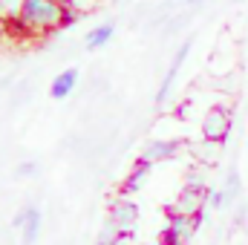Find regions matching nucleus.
<instances>
[{
    "mask_svg": "<svg viewBox=\"0 0 248 245\" xmlns=\"http://www.w3.org/2000/svg\"><path fill=\"white\" fill-rule=\"evenodd\" d=\"M26 0H0V23H12L20 17Z\"/></svg>",
    "mask_w": 248,
    "mask_h": 245,
    "instance_id": "nucleus-13",
    "label": "nucleus"
},
{
    "mask_svg": "<svg viewBox=\"0 0 248 245\" xmlns=\"http://www.w3.org/2000/svg\"><path fill=\"white\" fill-rule=\"evenodd\" d=\"M124 237L116 231V225L110 222V219H104V225H101V234L95 237V245H119Z\"/></svg>",
    "mask_w": 248,
    "mask_h": 245,
    "instance_id": "nucleus-14",
    "label": "nucleus"
},
{
    "mask_svg": "<svg viewBox=\"0 0 248 245\" xmlns=\"http://www.w3.org/2000/svg\"><path fill=\"white\" fill-rule=\"evenodd\" d=\"M185 184L187 187H196V190H205V193L211 190V184L205 182V173H202V170H190L187 179H185Z\"/></svg>",
    "mask_w": 248,
    "mask_h": 245,
    "instance_id": "nucleus-16",
    "label": "nucleus"
},
{
    "mask_svg": "<svg viewBox=\"0 0 248 245\" xmlns=\"http://www.w3.org/2000/svg\"><path fill=\"white\" fill-rule=\"evenodd\" d=\"M113 38H116V23H113V20H104V23L93 26V29L84 35V49H87V52H98V49H104Z\"/></svg>",
    "mask_w": 248,
    "mask_h": 245,
    "instance_id": "nucleus-10",
    "label": "nucleus"
},
{
    "mask_svg": "<svg viewBox=\"0 0 248 245\" xmlns=\"http://www.w3.org/2000/svg\"><path fill=\"white\" fill-rule=\"evenodd\" d=\"M179 150H182V141H176V138H150V141L141 147V156H139V159H144V162H150V165H159V162L176 159Z\"/></svg>",
    "mask_w": 248,
    "mask_h": 245,
    "instance_id": "nucleus-6",
    "label": "nucleus"
},
{
    "mask_svg": "<svg viewBox=\"0 0 248 245\" xmlns=\"http://www.w3.org/2000/svg\"><path fill=\"white\" fill-rule=\"evenodd\" d=\"M231 202H228V196H225V190L222 187H211L208 190V208L211 211H225Z\"/></svg>",
    "mask_w": 248,
    "mask_h": 245,
    "instance_id": "nucleus-15",
    "label": "nucleus"
},
{
    "mask_svg": "<svg viewBox=\"0 0 248 245\" xmlns=\"http://www.w3.org/2000/svg\"><path fill=\"white\" fill-rule=\"evenodd\" d=\"M107 219L116 225V231H119L122 237H130V234L136 231V225H139V208H136L133 199H116V202L110 205Z\"/></svg>",
    "mask_w": 248,
    "mask_h": 245,
    "instance_id": "nucleus-5",
    "label": "nucleus"
},
{
    "mask_svg": "<svg viewBox=\"0 0 248 245\" xmlns=\"http://www.w3.org/2000/svg\"><path fill=\"white\" fill-rule=\"evenodd\" d=\"M23 228H20V243L23 245H38L41 240V228H44V214L38 205H26L23 208Z\"/></svg>",
    "mask_w": 248,
    "mask_h": 245,
    "instance_id": "nucleus-9",
    "label": "nucleus"
},
{
    "mask_svg": "<svg viewBox=\"0 0 248 245\" xmlns=\"http://www.w3.org/2000/svg\"><path fill=\"white\" fill-rule=\"evenodd\" d=\"M150 162H144V159H136V165H133V170H130V176L124 179V193H136L141 184L147 182V176H150Z\"/></svg>",
    "mask_w": 248,
    "mask_h": 245,
    "instance_id": "nucleus-11",
    "label": "nucleus"
},
{
    "mask_svg": "<svg viewBox=\"0 0 248 245\" xmlns=\"http://www.w3.org/2000/svg\"><path fill=\"white\" fill-rule=\"evenodd\" d=\"M69 6H72V9H75L81 17H84V15H93V12L101 6V0H72Z\"/></svg>",
    "mask_w": 248,
    "mask_h": 245,
    "instance_id": "nucleus-17",
    "label": "nucleus"
},
{
    "mask_svg": "<svg viewBox=\"0 0 248 245\" xmlns=\"http://www.w3.org/2000/svg\"><path fill=\"white\" fill-rule=\"evenodd\" d=\"M187 6H202V0H185Z\"/></svg>",
    "mask_w": 248,
    "mask_h": 245,
    "instance_id": "nucleus-20",
    "label": "nucleus"
},
{
    "mask_svg": "<svg viewBox=\"0 0 248 245\" xmlns=\"http://www.w3.org/2000/svg\"><path fill=\"white\" fill-rule=\"evenodd\" d=\"M78 81H81V69H78V66H66L63 72H58V75H55V81L49 84V95H52L55 101L69 98V95L75 92Z\"/></svg>",
    "mask_w": 248,
    "mask_h": 245,
    "instance_id": "nucleus-8",
    "label": "nucleus"
},
{
    "mask_svg": "<svg viewBox=\"0 0 248 245\" xmlns=\"http://www.w3.org/2000/svg\"><path fill=\"white\" fill-rule=\"evenodd\" d=\"M205 214H208V208H205L202 214H196V216H185V214L168 211V225L162 228L159 245H187L190 240H193V234L202 228Z\"/></svg>",
    "mask_w": 248,
    "mask_h": 245,
    "instance_id": "nucleus-2",
    "label": "nucleus"
},
{
    "mask_svg": "<svg viewBox=\"0 0 248 245\" xmlns=\"http://www.w3.org/2000/svg\"><path fill=\"white\" fill-rule=\"evenodd\" d=\"M61 3H66V6H69V3H72V0H61Z\"/></svg>",
    "mask_w": 248,
    "mask_h": 245,
    "instance_id": "nucleus-21",
    "label": "nucleus"
},
{
    "mask_svg": "<svg viewBox=\"0 0 248 245\" xmlns=\"http://www.w3.org/2000/svg\"><path fill=\"white\" fill-rule=\"evenodd\" d=\"M190 49H193V41L187 38L179 44V49H176V55H173V61L170 66L165 69V75H162V84H159V90H156V104H165L168 98H170V92H173V87H176V78H179V72H182V66H185L187 55H190Z\"/></svg>",
    "mask_w": 248,
    "mask_h": 245,
    "instance_id": "nucleus-4",
    "label": "nucleus"
},
{
    "mask_svg": "<svg viewBox=\"0 0 248 245\" xmlns=\"http://www.w3.org/2000/svg\"><path fill=\"white\" fill-rule=\"evenodd\" d=\"M246 66H248V63H246Z\"/></svg>",
    "mask_w": 248,
    "mask_h": 245,
    "instance_id": "nucleus-22",
    "label": "nucleus"
},
{
    "mask_svg": "<svg viewBox=\"0 0 248 245\" xmlns=\"http://www.w3.org/2000/svg\"><path fill=\"white\" fill-rule=\"evenodd\" d=\"M38 173V162H20L17 168H15V176L17 179H29V176H35Z\"/></svg>",
    "mask_w": 248,
    "mask_h": 245,
    "instance_id": "nucleus-18",
    "label": "nucleus"
},
{
    "mask_svg": "<svg viewBox=\"0 0 248 245\" xmlns=\"http://www.w3.org/2000/svg\"><path fill=\"white\" fill-rule=\"evenodd\" d=\"M222 190H225V196H228V202H231V205L240 199V193H243V179H240L237 168H231V170H228V176H225V182H222Z\"/></svg>",
    "mask_w": 248,
    "mask_h": 245,
    "instance_id": "nucleus-12",
    "label": "nucleus"
},
{
    "mask_svg": "<svg viewBox=\"0 0 248 245\" xmlns=\"http://www.w3.org/2000/svg\"><path fill=\"white\" fill-rule=\"evenodd\" d=\"M231 136V113L225 107H211L202 116V138L214 144H225Z\"/></svg>",
    "mask_w": 248,
    "mask_h": 245,
    "instance_id": "nucleus-3",
    "label": "nucleus"
},
{
    "mask_svg": "<svg viewBox=\"0 0 248 245\" xmlns=\"http://www.w3.org/2000/svg\"><path fill=\"white\" fill-rule=\"evenodd\" d=\"M23 216H26V214H23V208H20V211L15 214V219H12V228H17V231H20V228H23Z\"/></svg>",
    "mask_w": 248,
    "mask_h": 245,
    "instance_id": "nucleus-19",
    "label": "nucleus"
},
{
    "mask_svg": "<svg viewBox=\"0 0 248 245\" xmlns=\"http://www.w3.org/2000/svg\"><path fill=\"white\" fill-rule=\"evenodd\" d=\"M17 26L26 35H49L66 29V3L61 0H26L17 17Z\"/></svg>",
    "mask_w": 248,
    "mask_h": 245,
    "instance_id": "nucleus-1",
    "label": "nucleus"
},
{
    "mask_svg": "<svg viewBox=\"0 0 248 245\" xmlns=\"http://www.w3.org/2000/svg\"><path fill=\"white\" fill-rule=\"evenodd\" d=\"M205 208H208V193L185 184V190L179 193V199H176L173 208H168V211H173V214H185V216H196V214H202Z\"/></svg>",
    "mask_w": 248,
    "mask_h": 245,
    "instance_id": "nucleus-7",
    "label": "nucleus"
}]
</instances>
